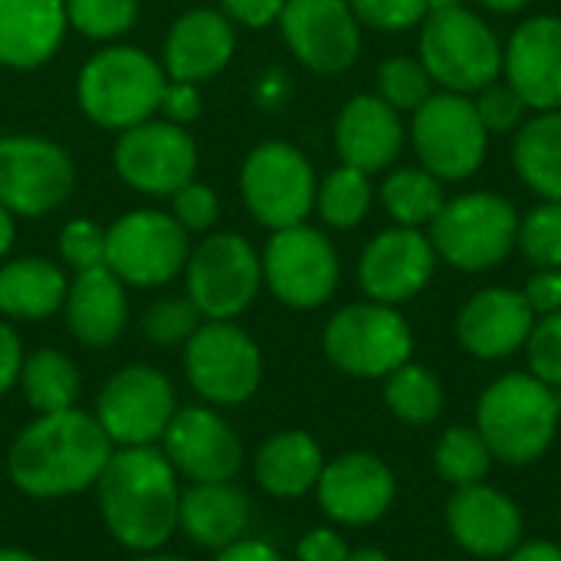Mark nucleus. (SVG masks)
<instances>
[{"label":"nucleus","mask_w":561,"mask_h":561,"mask_svg":"<svg viewBox=\"0 0 561 561\" xmlns=\"http://www.w3.org/2000/svg\"><path fill=\"white\" fill-rule=\"evenodd\" d=\"M76 184L72 158L49 138H0V204L20 217H43L66 204Z\"/></svg>","instance_id":"15"},{"label":"nucleus","mask_w":561,"mask_h":561,"mask_svg":"<svg viewBox=\"0 0 561 561\" xmlns=\"http://www.w3.org/2000/svg\"><path fill=\"white\" fill-rule=\"evenodd\" d=\"M66 325L85 348H108L128 325V293L125 283L108 270H82L66 289Z\"/></svg>","instance_id":"26"},{"label":"nucleus","mask_w":561,"mask_h":561,"mask_svg":"<svg viewBox=\"0 0 561 561\" xmlns=\"http://www.w3.org/2000/svg\"><path fill=\"white\" fill-rule=\"evenodd\" d=\"M325 358L352 378H388L411 362L414 335L408 319L385 302H355L339 309L322 332Z\"/></svg>","instance_id":"7"},{"label":"nucleus","mask_w":561,"mask_h":561,"mask_svg":"<svg viewBox=\"0 0 561 561\" xmlns=\"http://www.w3.org/2000/svg\"><path fill=\"white\" fill-rule=\"evenodd\" d=\"M240 187L256 224L286 230L306 224L316 207V171L309 158L286 141H263L250 151L240 171Z\"/></svg>","instance_id":"12"},{"label":"nucleus","mask_w":561,"mask_h":561,"mask_svg":"<svg viewBox=\"0 0 561 561\" xmlns=\"http://www.w3.org/2000/svg\"><path fill=\"white\" fill-rule=\"evenodd\" d=\"M158 447L187 483L237 480L243 467V440L214 408H178Z\"/></svg>","instance_id":"17"},{"label":"nucleus","mask_w":561,"mask_h":561,"mask_svg":"<svg viewBox=\"0 0 561 561\" xmlns=\"http://www.w3.org/2000/svg\"><path fill=\"white\" fill-rule=\"evenodd\" d=\"M66 276L43 256H20L0 266V312L23 322L49 319L66 302Z\"/></svg>","instance_id":"30"},{"label":"nucleus","mask_w":561,"mask_h":561,"mask_svg":"<svg viewBox=\"0 0 561 561\" xmlns=\"http://www.w3.org/2000/svg\"><path fill=\"white\" fill-rule=\"evenodd\" d=\"M10 247H13V214L0 204V256H7Z\"/></svg>","instance_id":"53"},{"label":"nucleus","mask_w":561,"mask_h":561,"mask_svg":"<svg viewBox=\"0 0 561 561\" xmlns=\"http://www.w3.org/2000/svg\"><path fill=\"white\" fill-rule=\"evenodd\" d=\"M513 164L546 201H561V108L539 112L516 131Z\"/></svg>","instance_id":"31"},{"label":"nucleus","mask_w":561,"mask_h":561,"mask_svg":"<svg viewBox=\"0 0 561 561\" xmlns=\"http://www.w3.org/2000/svg\"><path fill=\"white\" fill-rule=\"evenodd\" d=\"M237 49V30L220 10H191L174 20L168 39H164V56L161 69L174 82H207L214 79Z\"/></svg>","instance_id":"24"},{"label":"nucleus","mask_w":561,"mask_h":561,"mask_svg":"<svg viewBox=\"0 0 561 561\" xmlns=\"http://www.w3.org/2000/svg\"><path fill=\"white\" fill-rule=\"evenodd\" d=\"M115 444L95 421L79 408L56 414H36L10 444L7 473L10 483L33 500H66L99 483Z\"/></svg>","instance_id":"1"},{"label":"nucleus","mask_w":561,"mask_h":561,"mask_svg":"<svg viewBox=\"0 0 561 561\" xmlns=\"http://www.w3.org/2000/svg\"><path fill=\"white\" fill-rule=\"evenodd\" d=\"M480 112V122L486 125L490 135H506L523 122L526 102L516 95L513 85H486L480 89V99L473 102Z\"/></svg>","instance_id":"45"},{"label":"nucleus","mask_w":561,"mask_h":561,"mask_svg":"<svg viewBox=\"0 0 561 561\" xmlns=\"http://www.w3.org/2000/svg\"><path fill=\"white\" fill-rule=\"evenodd\" d=\"M529 375L546 381L549 388H561V312L539 316L526 339Z\"/></svg>","instance_id":"41"},{"label":"nucleus","mask_w":561,"mask_h":561,"mask_svg":"<svg viewBox=\"0 0 561 561\" xmlns=\"http://www.w3.org/2000/svg\"><path fill=\"white\" fill-rule=\"evenodd\" d=\"M286 0H220V13L237 26L263 30L270 23H279Z\"/></svg>","instance_id":"46"},{"label":"nucleus","mask_w":561,"mask_h":561,"mask_svg":"<svg viewBox=\"0 0 561 561\" xmlns=\"http://www.w3.org/2000/svg\"><path fill=\"white\" fill-rule=\"evenodd\" d=\"M348 556H352L348 542L335 529H329V526L309 529L296 542V559L299 561H348Z\"/></svg>","instance_id":"48"},{"label":"nucleus","mask_w":561,"mask_h":561,"mask_svg":"<svg viewBox=\"0 0 561 561\" xmlns=\"http://www.w3.org/2000/svg\"><path fill=\"white\" fill-rule=\"evenodd\" d=\"M174 411L171 381L151 365H128L102 385L92 414L115 447H158Z\"/></svg>","instance_id":"13"},{"label":"nucleus","mask_w":561,"mask_h":561,"mask_svg":"<svg viewBox=\"0 0 561 561\" xmlns=\"http://www.w3.org/2000/svg\"><path fill=\"white\" fill-rule=\"evenodd\" d=\"M0 561H39L23 549H0Z\"/></svg>","instance_id":"56"},{"label":"nucleus","mask_w":561,"mask_h":561,"mask_svg":"<svg viewBox=\"0 0 561 561\" xmlns=\"http://www.w3.org/2000/svg\"><path fill=\"white\" fill-rule=\"evenodd\" d=\"M59 253L76 273L105 266V230L92 220H69L59 233Z\"/></svg>","instance_id":"43"},{"label":"nucleus","mask_w":561,"mask_h":561,"mask_svg":"<svg viewBox=\"0 0 561 561\" xmlns=\"http://www.w3.org/2000/svg\"><path fill=\"white\" fill-rule=\"evenodd\" d=\"M516 233L519 217L513 204L490 191H473L444 201L440 214L431 220L434 253L467 273L500 266L513 253Z\"/></svg>","instance_id":"6"},{"label":"nucleus","mask_w":561,"mask_h":561,"mask_svg":"<svg viewBox=\"0 0 561 561\" xmlns=\"http://www.w3.org/2000/svg\"><path fill=\"white\" fill-rule=\"evenodd\" d=\"M187 256V230L164 210H131L105 230V266L125 286H164L184 273Z\"/></svg>","instance_id":"9"},{"label":"nucleus","mask_w":561,"mask_h":561,"mask_svg":"<svg viewBox=\"0 0 561 561\" xmlns=\"http://www.w3.org/2000/svg\"><path fill=\"white\" fill-rule=\"evenodd\" d=\"M516 243L539 270H561V201H546L519 220Z\"/></svg>","instance_id":"39"},{"label":"nucleus","mask_w":561,"mask_h":561,"mask_svg":"<svg viewBox=\"0 0 561 561\" xmlns=\"http://www.w3.org/2000/svg\"><path fill=\"white\" fill-rule=\"evenodd\" d=\"M450 539L473 559H506L523 542V513L496 486H457L444 510Z\"/></svg>","instance_id":"21"},{"label":"nucleus","mask_w":561,"mask_h":561,"mask_svg":"<svg viewBox=\"0 0 561 561\" xmlns=\"http://www.w3.org/2000/svg\"><path fill=\"white\" fill-rule=\"evenodd\" d=\"M506 85L526 102V108H561V20L533 16L519 23L503 49Z\"/></svg>","instance_id":"22"},{"label":"nucleus","mask_w":561,"mask_h":561,"mask_svg":"<svg viewBox=\"0 0 561 561\" xmlns=\"http://www.w3.org/2000/svg\"><path fill=\"white\" fill-rule=\"evenodd\" d=\"M66 23L89 39H115L138 20V0H62Z\"/></svg>","instance_id":"38"},{"label":"nucleus","mask_w":561,"mask_h":561,"mask_svg":"<svg viewBox=\"0 0 561 561\" xmlns=\"http://www.w3.org/2000/svg\"><path fill=\"white\" fill-rule=\"evenodd\" d=\"M115 171L118 178L151 197H171L184 184L194 181L197 171V145L168 118H148L131 125L115 141Z\"/></svg>","instance_id":"16"},{"label":"nucleus","mask_w":561,"mask_h":561,"mask_svg":"<svg viewBox=\"0 0 561 561\" xmlns=\"http://www.w3.org/2000/svg\"><path fill=\"white\" fill-rule=\"evenodd\" d=\"M348 3H352L358 23L385 30V33L411 30V26L424 23V16L431 13L427 0H348Z\"/></svg>","instance_id":"42"},{"label":"nucleus","mask_w":561,"mask_h":561,"mask_svg":"<svg viewBox=\"0 0 561 561\" xmlns=\"http://www.w3.org/2000/svg\"><path fill=\"white\" fill-rule=\"evenodd\" d=\"M108 536L135 552H161L178 533L181 477L161 447H115L92 486Z\"/></svg>","instance_id":"2"},{"label":"nucleus","mask_w":561,"mask_h":561,"mask_svg":"<svg viewBox=\"0 0 561 561\" xmlns=\"http://www.w3.org/2000/svg\"><path fill=\"white\" fill-rule=\"evenodd\" d=\"M279 30L312 72H342L362 49V23L348 0H286Z\"/></svg>","instance_id":"18"},{"label":"nucleus","mask_w":561,"mask_h":561,"mask_svg":"<svg viewBox=\"0 0 561 561\" xmlns=\"http://www.w3.org/2000/svg\"><path fill=\"white\" fill-rule=\"evenodd\" d=\"M536 325V312L526 296L516 289H483L457 316L460 345L480 362H500L526 348V339Z\"/></svg>","instance_id":"23"},{"label":"nucleus","mask_w":561,"mask_h":561,"mask_svg":"<svg viewBox=\"0 0 561 561\" xmlns=\"http://www.w3.org/2000/svg\"><path fill=\"white\" fill-rule=\"evenodd\" d=\"M414 151L421 168L437 181H463L486 158V125L473 99L460 92H434L411 122Z\"/></svg>","instance_id":"11"},{"label":"nucleus","mask_w":561,"mask_h":561,"mask_svg":"<svg viewBox=\"0 0 561 561\" xmlns=\"http://www.w3.org/2000/svg\"><path fill=\"white\" fill-rule=\"evenodd\" d=\"M79 381H82L79 368L66 352L39 348L23 358V371H20L16 385L36 414H56V411L76 408Z\"/></svg>","instance_id":"32"},{"label":"nucleus","mask_w":561,"mask_h":561,"mask_svg":"<svg viewBox=\"0 0 561 561\" xmlns=\"http://www.w3.org/2000/svg\"><path fill=\"white\" fill-rule=\"evenodd\" d=\"M385 404L398 421L411 427H427L444 411V388L431 368L408 362L385 378Z\"/></svg>","instance_id":"33"},{"label":"nucleus","mask_w":561,"mask_h":561,"mask_svg":"<svg viewBox=\"0 0 561 561\" xmlns=\"http://www.w3.org/2000/svg\"><path fill=\"white\" fill-rule=\"evenodd\" d=\"M381 204L398 220V227H421L440 214L444 187L424 168H401L381 184Z\"/></svg>","instance_id":"34"},{"label":"nucleus","mask_w":561,"mask_h":561,"mask_svg":"<svg viewBox=\"0 0 561 561\" xmlns=\"http://www.w3.org/2000/svg\"><path fill=\"white\" fill-rule=\"evenodd\" d=\"M348 561H394L391 556H385L381 549H358V552H352Z\"/></svg>","instance_id":"55"},{"label":"nucleus","mask_w":561,"mask_h":561,"mask_svg":"<svg viewBox=\"0 0 561 561\" xmlns=\"http://www.w3.org/2000/svg\"><path fill=\"white\" fill-rule=\"evenodd\" d=\"M335 148L342 164H352L365 174H375L404 148L401 112L391 108L381 95H355L345 102L335 122Z\"/></svg>","instance_id":"25"},{"label":"nucleus","mask_w":561,"mask_h":561,"mask_svg":"<svg viewBox=\"0 0 561 561\" xmlns=\"http://www.w3.org/2000/svg\"><path fill=\"white\" fill-rule=\"evenodd\" d=\"M398 496V480L391 467L365 450L339 454L335 460H325L322 477L316 483V500L322 513L339 526H375L388 516L391 503Z\"/></svg>","instance_id":"19"},{"label":"nucleus","mask_w":561,"mask_h":561,"mask_svg":"<svg viewBox=\"0 0 561 561\" xmlns=\"http://www.w3.org/2000/svg\"><path fill=\"white\" fill-rule=\"evenodd\" d=\"M158 112L174 122V125H187L201 115V92L194 82H174L168 79L164 82V92H161V105Z\"/></svg>","instance_id":"47"},{"label":"nucleus","mask_w":561,"mask_h":561,"mask_svg":"<svg viewBox=\"0 0 561 561\" xmlns=\"http://www.w3.org/2000/svg\"><path fill=\"white\" fill-rule=\"evenodd\" d=\"M217 194L207 187V184H184L181 191L171 194V217L187 230V233H201V230H210L214 220H217Z\"/></svg>","instance_id":"44"},{"label":"nucleus","mask_w":561,"mask_h":561,"mask_svg":"<svg viewBox=\"0 0 561 561\" xmlns=\"http://www.w3.org/2000/svg\"><path fill=\"white\" fill-rule=\"evenodd\" d=\"M325 467L319 440L306 431L273 434L253 457V480L276 500H299L316 490Z\"/></svg>","instance_id":"29"},{"label":"nucleus","mask_w":561,"mask_h":561,"mask_svg":"<svg viewBox=\"0 0 561 561\" xmlns=\"http://www.w3.org/2000/svg\"><path fill=\"white\" fill-rule=\"evenodd\" d=\"M556 404H559V414H561V388H556Z\"/></svg>","instance_id":"59"},{"label":"nucleus","mask_w":561,"mask_h":561,"mask_svg":"<svg viewBox=\"0 0 561 561\" xmlns=\"http://www.w3.org/2000/svg\"><path fill=\"white\" fill-rule=\"evenodd\" d=\"M486 10H493V13H516V10H523L529 0H480Z\"/></svg>","instance_id":"54"},{"label":"nucleus","mask_w":561,"mask_h":561,"mask_svg":"<svg viewBox=\"0 0 561 561\" xmlns=\"http://www.w3.org/2000/svg\"><path fill=\"white\" fill-rule=\"evenodd\" d=\"M490 467H493V454L477 427H450L440 434L434 447V470L444 483H450L454 490L483 483Z\"/></svg>","instance_id":"35"},{"label":"nucleus","mask_w":561,"mask_h":561,"mask_svg":"<svg viewBox=\"0 0 561 561\" xmlns=\"http://www.w3.org/2000/svg\"><path fill=\"white\" fill-rule=\"evenodd\" d=\"M339 256L329 237L316 227L296 224L273 230L263 253V283L289 309H319L339 289Z\"/></svg>","instance_id":"14"},{"label":"nucleus","mask_w":561,"mask_h":561,"mask_svg":"<svg viewBox=\"0 0 561 561\" xmlns=\"http://www.w3.org/2000/svg\"><path fill=\"white\" fill-rule=\"evenodd\" d=\"M164 82L161 62L145 49L108 46L82 66L79 105L99 128L125 131L158 115Z\"/></svg>","instance_id":"4"},{"label":"nucleus","mask_w":561,"mask_h":561,"mask_svg":"<svg viewBox=\"0 0 561 561\" xmlns=\"http://www.w3.org/2000/svg\"><path fill=\"white\" fill-rule=\"evenodd\" d=\"M316 207L319 217L329 227L339 230H352L365 220L368 207H371V181L365 171L342 164L335 171H329V178L316 187Z\"/></svg>","instance_id":"36"},{"label":"nucleus","mask_w":561,"mask_h":561,"mask_svg":"<svg viewBox=\"0 0 561 561\" xmlns=\"http://www.w3.org/2000/svg\"><path fill=\"white\" fill-rule=\"evenodd\" d=\"M421 62L444 92H480L503 72L496 33L467 7L434 10L421 23Z\"/></svg>","instance_id":"5"},{"label":"nucleus","mask_w":561,"mask_h":561,"mask_svg":"<svg viewBox=\"0 0 561 561\" xmlns=\"http://www.w3.org/2000/svg\"><path fill=\"white\" fill-rule=\"evenodd\" d=\"M506 561H561V546L556 542H519Z\"/></svg>","instance_id":"52"},{"label":"nucleus","mask_w":561,"mask_h":561,"mask_svg":"<svg viewBox=\"0 0 561 561\" xmlns=\"http://www.w3.org/2000/svg\"><path fill=\"white\" fill-rule=\"evenodd\" d=\"M23 342H20V335L7 325V322H0V398L10 391V388H16V381H20V371H23Z\"/></svg>","instance_id":"50"},{"label":"nucleus","mask_w":561,"mask_h":561,"mask_svg":"<svg viewBox=\"0 0 561 561\" xmlns=\"http://www.w3.org/2000/svg\"><path fill=\"white\" fill-rule=\"evenodd\" d=\"M184 279L187 299L204 319L233 322L250 309L263 286V260L250 240L237 233H214L187 256Z\"/></svg>","instance_id":"10"},{"label":"nucleus","mask_w":561,"mask_h":561,"mask_svg":"<svg viewBox=\"0 0 561 561\" xmlns=\"http://www.w3.org/2000/svg\"><path fill=\"white\" fill-rule=\"evenodd\" d=\"M135 561H191V559H181V556H164V552H145V556H138Z\"/></svg>","instance_id":"57"},{"label":"nucleus","mask_w":561,"mask_h":561,"mask_svg":"<svg viewBox=\"0 0 561 561\" xmlns=\"http://www.w3.org/2000/svg\"><path fill=\"white\" fill-rule=\"evenodd\" d=\"M62 0H0V66L36 69L62 43Z\"/></svg>","instance_id":"28"},{"label":"nucleus","mask_w":561,"mask_h":561,"mask_svg":"<svg viewBox=\"0 0 561 561\" xmlns=\"http://www.w3.org/2000/svg\"><path fill=\"white\" fill-rule=\"evenodd\" d=\"M434 243L417 227L378 233L358 260V283L371 302L398 306L414 299L434 276Z\"/></svg>","instance_id":"20"},{"label":"nucleus","mask_w":561,"mask_h":561,"mask_svg":"<svg viewBox=\"0 0 561 561\" xmlns=\"http://www.w3.org/2000/svg\"><path fill=\"white\" fill-rule=\"evenodd\" d=\"M250 496L233 480L220 483H191L181 490L178 533H184L201 549H227L250 529Z\"/></svg>","instance_id":"27"},{"label":"nucleus","mask_w":561,"mask_h":561,"mask_svg":"<svg viewBox=\"0 0 561 561\" xmlns=\"http://www.w3.org/2000/svg\"><path fill=\"white\" fill-rule=\"evenodd\" d=\"M450 7H463V0H427V10H450Z\"/></svg>","instance_id":"58"},{"label":"nucleus","mask_w":561,"mask_h":561,"mask_svg":"<svg viewBox=\"0 0 561 561\" xmlns=\"http://www.w3.org/2000/svg\"><path fill=\"white\" fill-rule=\"evenodd\" d=\"M378 95L398 112H417L434 95V79L421 59L391 56L378 69Z\"/></svg>","instance_id":"37"},{"label":"nucleus","mask_w":561,"mask_h":561,"mask_svg":"<svg viewBox=\"0 0 561 561\" xmlns=\"http://www.w3.org/2000/svg\"><path fill=\"white\" fill-rule=\"evenodd\" d=\"M184 375L214 408L247 404L263 381V352L237 322L204 319L184 345Z\"/></svg>","instance_id":"8"},{"label":"nucleus","mask_w":561,"mask_h":561,"mask_svg":"<svg viewBox=\"0 0 561 561\" xmlns=\"http://www.w3.org/2000/svg\"><path fill=\"white\" fill-rule=\"evenodd\" d=\"M529 309L539 316H552V312H561V270H539L526 289H523Z\"/></svg>","instance_id":"49"},{"label":"nucleus","mask_w":561,"mask_h":561,"mask_svg":"<svg viewBox=\"0 0 561 561\" xmlns=\"http://www.w3.org/2000/svg\"><path fill=\"white\" fill-rule=\"evenodd\" d=\"M561 414L556 388L536 375H503L477 401V431L486 440L493 460L506 467L536 463L556 440Z\"/></svg>","instance_id":"3"},{"label":"nucleus","mask_w":561,"mask_h":561,"mask_svg":"<svg viewBox=\"0 0 561 561\" xmlns=\"http://www.w3.org/2000/svg\"><path fill=\"white\" fill-rule=\"evenodd\" d=\"M201 322H204V316L197 312V306L187 296H168L145 309L141 332L151 345L174 348V345H187V339L201 329Z\"/></svg>","instance_id":"40"},{"label":"nucleus","mask_w":561,"mask_h":561,"mask_svg":"<svg viewBox=\"0 0 561 561\" xmlns=\"http://www.w3.org/2000/svg\"><path fill=\"white\" fill-rule=\"evenodd\" d=\"M214 561H286L270 542H263V539H237L233 546H227V549H220L217 552V559Z\"/></svg>","instance_id":"51"}]
</instances>
